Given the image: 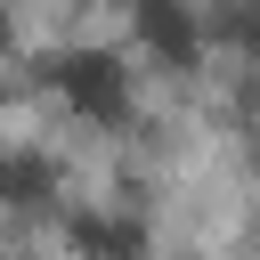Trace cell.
I'll use <instances>...</instances> for the list:
<instances>
[{"instance_id": "obj_1", "label": "cell", "mask_w": 260, "mask_h": 260, "mask_svg": "<svg viewBox=\"0 0 260 260\" xmlns=\"http://www.w3.org/2000/svg\"><path fill=\"white\" fill-rule=\"evenodd\" d=\"M49 89L81 114V122H122L130 114V65L114 49H65L49 65Z\"/></svg>"}, {"instance_id": "obj_5", "label": "cell", "mask_w": 260, "mask_h": 260, "mask_svg": "<svg viewBox=\"0 0 260 260\" xmlns=\"http://www.w3.org/2000/svg\"><path fill=\"white\" fill-rule=\"evenodd\" d=\"M0 49H8V16H0Z\"/></svg>"}, {"instance_id": "obj_4", "label": "cell", "mask_w": 260, "mask_h": 260, "mask_svg": "<svg viewBox=\"0 0 260 260\" xmlns=\"http://www.w3.org/2000/svg\"><path fill=\"white\" fill-rule=\"evenodd\" d=\"M73 244H89L98 260H138V252H146L138 219H73Z\"/></svg>"}, {"instance_id": "obj_2", "label": "cell", "mask_w": 260, "mask_h": 260, "mask_svg": "<svg viewBox=\"0 0 260 260\" xmlns=\"http://www.w3.org/2000/svg\"><path fill=\"white\" fill-rule=\"evenodd\" d=\"M130 41L154 65H195V49H203L195 0H130Z\"/></svg>"}, {"instance_id": "obj_3", "label": "cell", "mask_w": 260, "mask_h": 260, "mask_svg": "<svg viewBox=\"0 0 260 260\" xmlns=\"http://www.w3.org/2000/svg\"><path fill=\"white\" fill-rule=\"evenodd\" d=\"M49 195H57V162L41 146H8L0 154V203L8 211H41Z\"/></svg>"}]
</instances>
